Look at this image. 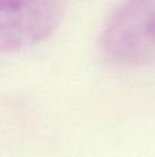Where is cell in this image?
<instances>
[{"label":"cell","instance_id":"obj_1","mask_svg":"<svg viewBox=\"0 0 155 157\" xmlns=\"http://www.w3.org/2000/svg\"><path fill=\"white\" fill-rule=\"evenodd\" d=\"M102 48L117 65H155V0H125L104 29Z\"/></svg>","mask_w":155,"mask_h":157},{"label":"cell","instance_id":"obj_2","mask_svg":"<svg viewBox=\"0 0 155 157\" xmlns=\"http://www.w3.org/2000/svg\"><path fill=\"white\" fill-rule=\"evenodd\" d=\"M60 0H0V54L41 43L62 18Z\"/></svg>","mask_w":155,"mask_h":157}]
</instances>
